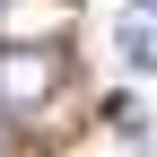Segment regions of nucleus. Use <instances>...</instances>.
Instances as JSON below:
<instances>
[{
    "mask_svg": "<svg viewBox=\"0 0 157 157\" xmlns=\"http://www.w3.org/2000/svg\"><path fill=\"white\" fill-rule=\"evenodd\" d=\"M0 9H9V0H0Z\"/></svg>",
    "mask_w": 157,
    "mask_h": 157,
    "instance_id": "3",
    "label": "nucleus"
},
{
    "mask_svg": "<svg viewBox=\"0 0 157 157\" xmlns=\"http://www.w3.org/2000/svg\"><path fill=\"white\" fill-rule=\"evenodd\" d=\"M70 87V52L61 44H0V113H44Z\"/></svg>",
    "mask_w": 157,
    "mask_h": 157,
    "instance_id": "1",
    "label": "nucleus"
},
{
    "mask_svg": "<svg viewBox=\"0 0 157 157\" xmlns=\"http://www.w3.org/2000/svg\"><path fill=\"white\" fill-rule=\"evenodd\" d=\"M113 35H122V61L131 70H157V0H131Z\"/></svg>",
    "mask_w": 157,
    "mask_h": 157,
    "instance_id": "2",
    "label": "nucleus"
}]
</instances>
